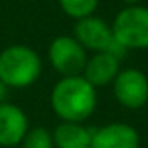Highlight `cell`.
I'll list each match as a JSON object with an SVG mask.
<instances>
[{
  "label": "cell",
  "instance_id": "obj_1",
  "mask_svg": "<svg viewBox=\"0 0 148 148\" xmlns=\"http://www.w3.org/2000/svg\"><path fill=\"white\" fill-rule=\"evenodd\" d=\"M98 105V92L82 75L63 77L51 91V108L61 122L87 120Z\"/></svg>",
  "mask_w": 148,
  "mask_h": 148
},
{
  "label": "cell",
  "instance_id": "obj_2",
  "mask_svg": "<svg viewBox=\"0 0 148 148\" xmlns=\"http://www.w3.org/2000/svg\"><path fill=\"white\" fill-rule=\"evenodd\" d=\"M42 73V59L35 49L16 44L0 52V82L7 89L33 86Z\"/></svg>",
  "mask_w": 148,
  "mask_h": 148
},
{
  "label": "cell",
  "instance_id": "obj_3",
  "mask_svg": "<svg viewBox=\"0 0 148 148\" xmlns=\"http://www.w3.org/2000/svg\"><path fill=\"white\" fill-rule=\"evenodd\" d=\"M112 32L124 49H148V7L127 5L113 19Z\"/></svg>",
  "mask_w": 148,
  "mask_h": 148
},
{
  "label": "cell",
  "instance_id": "obj_4",
  "mask_svg": "<svg viewBox=\"0 0 148 148\" xmlns=\"http://www.w3.org/2000/svg\"><path fill=\"white\" fill-rule=\"evenodd\" d=\"M73 38L86 51L110 52L117 56L120 61L127 54V49H124L115 40L112 26L98 16H87L84 19H79L75 23V28H73Z\"/></svg>",
  "mask_w": 148,
  "mask_h": 148
},
{
  "label": "cell",
  "instance_id": "obj_5",
  "mask_svg": "<svg viewBox=\"0 0 148 148\" xmlns=\"http://www.w3.org/2000/svg\"><path fill=\"white\" fill-rule=\"evenodd\" d=\"M47 56L51 66L61 77L82 75L87 63V51L70 35L56 37L49 45Z\"/></svg>",
  "mask_w": 148,
  "mask_h": 148
},
{
  "label": "cell",
  "instance_id": "obj_6",
  "mask_svg": "<svg viewBox=\"0 0 148 148\" xmlns=\"http://www.w3.org/2000/svg\"><path fill=\"white\" fill-rule=\"evenodd\" d=\"M113 96L127 110H139L148 103V77L138 68L120 70L115 77Z\"/></svg>",
  "mask_w": 148,
  "mask_h": 148
},
{
  "label": "cell",
  "instance_id": "obj_7",
  "mask_svg": "<svg viewBox=\"0 0 148 148\" xmlns=\"http://www.w3.org/2000/svg\"><path fill=\"white\" fill-rule=\"evenodd\" d=\"M28 131V117L19 106L7 101L0 105V146L12 148L21 145Z\"/></svg>",
  "mask_w": 148,
  "mask_h": 148
},
{
  "label": "cell",
  "instance_id": "obj_8",
  "mask_svg": "<svg viewBox=\"0 0 148 148\" xmlns=\"http://www.w3.org/2000/svg\"><path fill=\"white\" fill-rule=\"evenodd\" d=\"M91 148H139V134L124 122L106 124L92 129Z\"/></svg>",
  "mask_w": 148,
  "mask_h": 148
},
{
  "label": "cell",
  "instance_id": "obj_9",
  "mask_svg": "<svg viewBox=\"0 0 148 148\" xmlns=\"http://www.w3.org/2000/svg\"><path fill=\"white\" fill-rule=\"evenodd\" d=\"M120 71V59L110 52H94L92 58H87L82 77L92 87H103L115 80Z\"/></svg>",
  "mask_w": 148,
  "mask_h": 148
},
{
  "label": "cell",
  "instance_id": "obj_10",
  "mask_svg": "<svg viewBox=\"0 0 148 148\" xmlns=\"http://www.w3.org/2000/svg\"><path fill=\"white\" fill-rule=\"evenodd\" d=\"M92 129L77 122H61L52 131L54 148H91Z\"/></svg>",
  "mask_w": 148,
  "mask_h": 148
},
{
  "label": "cell",
  "instance_id": "obj_11",
  "mask_svg": "<svg viewBox=\"0 0 148 148\" xmlns=\"http://www.w3.org/2000/svg\"><path fill=\"white\" fill-rule=\"evenodd\" d=\"M58 2L66 16L79 21L94 14L99 0H58Z\"/></svg>",
  "mask_w": 148,
  "mask_h": 148
},
{
  "label": "cell",
  "instance_id": "obj_12",
  "mask_svg": "<svg viewBox=\"0 0 148 148\" xmlns=\"http://www.w3.org/2000/svg\"><path fill=\"white\" fill-rule=\"evenodd\" d=\"M21 148H54L52 132L45 127H33L21 141Z\"/></svg>",
  "mask_w": 148,
  "mask_h": 148
},
{
  "label": "cell",
  "instance_id": "obj_13",
  "mask_svg": "<svg viewBox=\"0 0 148 148\" xmlns=\"http://www.w3.org/2000/svg\"><path fill=\"white\" fill-rule=\"evenodd\" d=\"M5 99H7V87L0 82V105H2Z\"/></svg>",
  "mask_w": 148,
  "mask_h": 148
},
{
  "label": "cell",
  "instance_id": "obj_14",
  "mask_svg": "<svg viewBox=\"0 0 148 148\" xmlns=\"http://www.w3.org/2000/svg\"><path fill=\"white\" fill-rule=\"evenodd\" d=\"M122 2H124L125 5H139L141 0H122Z\"/></svg>",
  "mask_w": 148,
  "mask_h": 148
}]
</instances>
